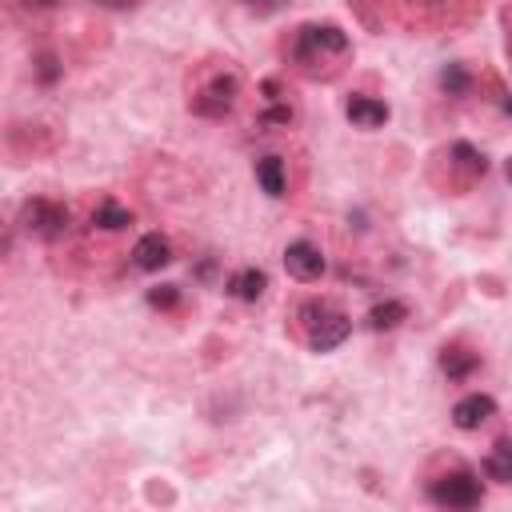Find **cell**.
Segmentation results:
<instances>
[{
	"mask_svg": "<svg viewBox=\"0 0 512 512\" xmlns=\"http://www.w3.org/2000/svg\"><path fill=\"white\" fill-rule=\"evenodd\" d=\"M296 316H300V328H304V340H308L312 352H332L352 332V320L328 300H304Z\"/></svg>",
	"mask_w": 512,
	"mask_h": 512,
	"instance_id": "obj_1",
	"label": "cell"
},
{
	"mask_svg": "<svg viewBox=\"0 0 512 512\" xmlns=\"http://www.w3.org/2000/svg\"><path fill=\"white\" fill-rule=\"evenodd\" d=\"M348 32L336 28V24H304L296 32V44H292V56L300 60L304 72H320V64L332 56V60H344L348 56Z\"/></svg>",
	"mask_w": 512,
	"mask_h": 512,
	"instance_id": "obj_2",
	"label": "cell"
},
{
	"mask_svg": "<svg viewBox=\"0 0 512 512\" xmlns=\"http://www.w3.org/2000/svg\"><path fill=\"white\" fill-rule=\"evenodd\" d=\"M68 220H72L68 204L48 200V196H36V200H28L20 208V228L32 232V236H40V240H60L68 232Z\"/></svg>",
	"mask_w": 512,
	"mask_h": 512,
	"instance_id": "obj_3",
	"label": "cell"
},
{
	"mask_svg": "<svg viewBox=\"0 0 512 512\" xmlns=\"http://www.w3.org/2000/svg\"><path fill=\"white\" fill-rule=\"evenodd\" d=\"M480 496H484L480 480H476L472 472H464V468L444 472V476H436V480L428 484V500L440 504V508H476Z\"/></svg>",
	"mask_w": 512,
	"mask_h": 512,
	"instance_id": "obj_4",
	"label": "cell"
},
{
	"mask_svg": "<svg viewBox=\"0 0 512 512\" xmlns=\"http://www.w3.org/2000/svg\"><path fill=\"white\" fill-rule=\"evenodd\" d=\"M236 96H240V80H236V72H216V76H208V84L192 96V112L216 120V116L232 112Z\"/></svg>",
	"mask_w": 512,
	"mask_h": 512,
	"instance_id": "obj_5",
	"label": "cell"
},
{
	"mask_svg": "<svg viewBox=\"0 0 512 512\" xmlns=\"http://www.w3.org/2000/svg\"><path fill=\"white\" fill-rule=\"evenodd\" d=\"M284 268H288V276H296V280H320V272H324V252H320L312 240H292V244L284 248Z\"/></svg>",
	"mask_w": 512,
	"mask_h": 512,
	"instance_id": "obj_6",
	"label": "cell"
},
{
	"mask_svg": "<svg viewBox=\"0 0 512 512\" xmlns=\"http://www.w3.org/2000/svg\"><path fill=\"white\" fill-rule=\"evenodd\" d=\"M168 260H172V244H168V236H160V232H144V236L136 240V248H132V264H136L140 272H160Z\"/></svg>",
	"mask_w": 512,
	"mask_h": 512,
	"instance_id": "obj_7",
	"label": "cell"
},
{
	"mask_svg": "<svg viewBox=\"0 0 512 512\" xmlns=\"http://www.w3.org/2000/svg\"><path fill=\"white\" fill-rule=\"evenodd\" d=\"M492 416H496V400H492V396H484V392H472V396L456 400V408H452V424H456V428H464V432H472V428L488 424Z\"/></svg>",
	"mask_w": 512,
	"mask_h": 512,
	"instance_id": "obj_8",
	"label": "cell"
},
{
	"mask_svg": "<svg viewBox=\"0 0 512 512\" xmlns=\"http://www.w3.org/2000/svg\"><path fill=\"white\" fill-rule=\"evenodd\" d=\"M344 112H348V120L356 128H380L388 120V104L384 100H372V96H352Z\"/></svg>",
	"mask_w": 512,
	"mask_h": 512,
	"instance_id": "obj_9",
	"label": "cell"
},
{
	"mask_svg": "<svg viewBox=\"0 0 512 512\" xmlns=\"http://www.w3.org/2000/svg\"><path fill=\"white\" fill-rule=\"evenodd\" d=\"M448 160H452V168H460V172H464V184H472L476 176H484V172H488L484 152H480V148H472L468 140H456V144L448 148Z\"/></svg>",
	"mask_w": 512,
	"mask_h": 512,
	"instance_id": "obj_10",
	"label": "cell"
},
{
	"mask_svg": "<svg viewBox=\"0 0 512 512\" xmlns=\"http://www.w3.org/2000/svg\"><path fill=\"white\" fill-rule=\"evenodd\" d=\"M476 364H480V356L472 348H464V344H448L440 352V368H444L448 380H468L476 372Z\"/></svg>",
	"mask_w": 512,
	"mask_h": 512,
	"instance_id": "obj_11",
	"label": "cell"
},
{
	"mask_svg": "<svg viewBox=\"0 0 512 512\" xmlns=\"http://www.w3.org/2000/svg\"><path fill=\"white\" fill-rule=\"evenodd\" d=\"M404 4L416 12V20H456L476 0H404Z\"/></svg>",
	"mask_w": 512,
	"mask_h": 512,
	"instance_id": "obj_12",
	"label": "cell"
},
{
	"mask_svg": "<svg viewBox=\"0 0 512 512\" xmlns=\"http://www.w3.org/2000/svg\"><path fill=\"white\" fill-rule=\"evenodd\" d=\"M264 288H268V276L260 272V268H240L232 280H228V296H236V300H260L264 296Z\"/></svg>",
	"mask_w": 512,
	"mask_h": 512,
	"instance_id": "obj_13",
	"label": "cell"
},
{
	"mask_svg": "<svg viewBox=\"0 0 512 512\" xmlns=\"http://www.w3.org/2000/svg\"><path fill=\"white\" fill-rule=\"evenodd\" d=\"M128 224H132V212L124 204H116V200H100L92 208V228H100V232H120Z\"/></svg>",
	"mask_w": 512,
	"mask_h": 512,
	"instance_id": "obj_14",
	"label": "cell"
},
{
	"mask_svg": "<svg viewBox=\"0 0 512 512\" xmlns=\"http://www.w3.org/2000/svg\"><path fill=\"white\" fill-rule=\"evenodd\" d=\"M408 320V308L400 304V300H380V304H372V312H368V328L372 332H392V328H400Z\"/></svg>",
	"mask_w": 512,
	"mask_h": 512,
	"instance_id": "obj_15",
	"label": "cell"
},
{
	"mask_svg": "<svg viewBox=\"0 0 512 512\" xmlns=\"http://www.w3.org/2000/svg\"><path fill=\"white\" fill-rule=\"evenodd\" d=\"M484 472L496 484H512V440H496L492 452L484 456Z\"/></svg>",
	"mask_w": 512,
	"mask_h": 512,
	"instance_id": "obj_16",
	"label": "cell"
},
{
	"mask_svg": "<svg viewBox=\"0 0 512 512\" xmlns=\"http://www.w3.org/2000/svg\"><path fill=\"white\" fill-rule=\"evenodd\" d=\"M256 180H260V188H264L268 196H284V188H288V180H284V160H280V156H260V160H256Z\"/></svg>",
	"mask_w": 512,
	"mask_h": 512,
	"instance_id": "obj_17",
	"label": "cell"
},
{
	"mask_svg": "<svg viewBox=\"0 0 512 512\" xmlns=\"http://www.w3.org/2000/svg\"><path fill=\"white\" fill-rule=\"evenodd\" d=\"M440 88H444L448 96H468V88H472V76H468L460 64H448V68L440 72Z\"/></svg>",
	"mask_w": 512,
	"mask_h": 512,
	"instance_id": "obj_18",
	"label": "cell"
},
{
	"mask_svg": "<svg viewBox=\"0 0 512 512\" xmlns=\"http://www.w3.org/2000/svg\"><path fill=\"white\" fill-rule=\"evenodd\" d=\"M60 72H64V64H60L52 52H40V56H36V80H40V84H56Z\"/></svg>",
	"mask_w": 512,
	"mask_h": 512,
	"instance_id": "obj_19",
	"label": "cell"
},
{
	"mask_svg": "<svg viewBox=\"0 0 512 512\" xmlns=\"http://www.w3.org/2000/svg\"><path fill=\"white\" fill-rule=\"evenodd\" d=\"M180 300V288L176 284H160V288H148V304L152 308H172Z\"/></svg>",
	"mask_w": 512,
	"mask_h": 512,
	"instance_id": "obj_20",
	"label": "cell"
},
{
	"mask_svg": "<svg viewBox=\"0 0 512 512\" xmlns=\"http://www.w3.org/2000/svg\"><path fill=\"white\" fill-rule=\"evenodd\" d=\"M260 124H264V128H268V124H292V108H288V104H272V108L260 112Z\"/></svg>",
	"mask_w": 512,
	"mask_h": 512,
	"instance_id": "obj_21",
	"label": "cell"
},
{
	"mask_svg": "<svg viewBox=\"0 0 512 512\" xmlns=\"http://www.w3.org/2000/svg\"><path fill=\"white\" fill-rule=\"evenodd\" d=\"M240 8H248V12H256V16H268V12H276V8H284V0H236Z\"/></svg>",
	"mask_w": 512,
	"mask_h": 512,
	"instance_id": "obj_22",
	"label": "cell"
},
{
	"mask_svg": "<svg viewBox=\"0 0 512 512\" xmlns=\"http://www.w3.org/2000/svg\"><path fill=\"white\" fill-rule=\"evenodd\" d=\"M60 0H24V8H56Z\"/></svg>",
	"mask_w": 512,
	"mask_h": 512,
	"instance_id": "obj_23",
	"label": "cell"
},
{
	"mask_svg": "<svg viewBox=\"0 0 512 512\" xmlns=\"http://www.w3.org/2000/svg\"><path fill=\"white\" fill-rule=\"evenodd\" d=\"M96 4H104V8H132L136 0H96Z\"/></svg>",
	"mask_w": 512,
	"mask_h": 512,
	"instance_id": "obj_24",
	"label": "cell"
},
{
	"mask_svg": "<svg viewBox=\"0 0 512 512\" xmlns=\"http://www.w3.org/2000/svg\"><path fill=\"white\" fill-rule=\"evenodd\" d=\"M504 172H508V180H512V156H508V164H504Z\"/></svg>",
	"mask_w": 512,
	"mask_h": 512,
	"instance_id": "obj_25",
	"label": "cell"
}]
</instances>
